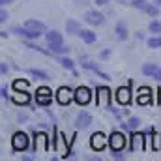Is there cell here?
Segmentation results:
<instances>
[{
  "instance_id": "cell-26",
  "label": "cell",
  "mask_w": 161,
  "mask_h": 161,
  "mask_svg": "<svg viewBox=\"0 0 161 161\" xmlns=\"http://www.w3.org/2000/svg\"><path fill=\"white\" fill-rule=\"evenodd\" d=\"M28 75H32V77H36V79H40V80H47L49 79V73H47V71H43V69H36V68L28 69Z\"/></svg>"
},
{
  "instance_id": "cell-13",
  "label": "cell",
  "mask_w": 161,
  "mask_h": 161,
  "mask_svg": "<svg viewBox=\"0 0 161 161\" xmlns=\"http://www.w3.org/2000/svg\"><path fill=\"white\" fill-rule=\"evenodd\" d=\"M114 34H116V38H118L120 41H127V38H129V30H127V26H125L124 21H118V23H116Z\"/></svg>"
},
{
  "instance_id": "cell-11",
  "label": "cell",
  "mask_w": 161,
  "mask_h": 161,
  "mask_svg": "<svg viewBox=\"0 0 161 161\" xmlns=\"http://www.w3.org/2000/svg\"><path fill=\"white\" fill-rule=\"evenodd\" d=\"M131 152H139V150H144V135L141 133H133L131 135V146H129Z\"/></svg>"
},
{
  "instance_id": "cell-35",
  "label": "cell",
  "mask_w": 161,
  "mask_h": 161,
  "mask_svg": "<svg viewBox=\"0 0 161 161\" xmlns=\"http://www.w3.org/2000/svg\"><path fill=\"white\" fill-rule=\"evenodd\" d=\"M154 79H156V80H159V82H161V68L158 69V73L154 75Z\"/></svg>"
},
{
  "instance_id": "cell-29",
  "label": "cell",
  "mask_w": 161,
  "mask_h": 161,
  "mask_svg": "<svg viewBox=\"0 0 161 161\" xmlns=\"http://www.w3.org/2000/svg\"><path fill=\"white\" fill-rule=\"evenodd\" d=\"M146 43H148V47H150V49H161V34H159V36L150 38Z\"/></svg>"
},
{
  "instance_id": "cell-23",
  "label": "cell",
  "mask_w": 161,
  "mask_h": 161,
  "mask_svg": "<svg viewBox=\"0 0 161 161\" xmlns=\"http://www.w3.org/2000/svg\"><path fill=\"white\" fill-rule=\"evenodd\" d=\"M158 69H159L158 64H144V66H142V75H146V77H154V75L158 73Z\"/></svg>"
},
{
  "instance_id": "cell-27",
  "label": "cell",
  "mask_w": 161,
  "mask_h": 161,
  "mask_svg": "<svg viewBox=\"0 0 161 161\" xmlns=\"http://www.w3.org/2000/svg\"><path fill=\"white\" fill-rule=\"evenodd\" d=\"M60 64H62V68H66V69H69V71H75V62L71 60V58H60Z\"/></svg>"
},
{
  "instance_id": "cell-33",
  "label": "cell",
  "mask_w": 161,
  "mask_h": 161,
  "mask_svg": "<svg viewBox=\"0 0 161 161\" xmlns=\"http://www.w3.org/2000/svg\"><path fill=\"white\" fill-rule=\"evenodd\" d=\"M0 92H2V99H8V97H9V94H8V88H6V86H2V90H0Z\"/></svg>"
},
{
  "instance_id": "cell-9",
  "label": "cell",
  "mask_w": 161,
  "mask_h": 161,
  "mask_svg": "<svg viewBox=\"0 0 161 161\" xmlns=\"http://www.w3.org/2000/svg\"><path fill=\"white\" fill-rule=\"evenodd\" d=\"M90 124H92V114L88 111H80L77 114V118H75V127L77 129H86Z\"/></svg>"
},
{
  "instance_id": "cell-24",
  "label": "cell",
  "mask_w": 161,
  "mask_h": 161,
  "mask_svg": "<svg viewBox=\"0 0 161 161\" xmlns=\"http://www.w3.org/2000/svg\"><path fill=\"white\" fill-rule=\"evenodd\" d=\"M159 8H161V6H158L156 2H154V4H148V6H146V9H144V13H146V15H150L152 19H156V17H159Z\"/></svg>"
},
{
  "instance_id": "cell-34",
  "label": "cell",
  "mask_w": 161,
  "mask_h": 161,
  "mask_svg": "<svg viewBox=\"0 0 161 161\" xmlns=\"http://www.w3.org/2000/svg\"><path fill=\"white\" fill-rule=\"evenodd\" d=\"M113 158L114 159H125V156H122L120 152H113Z\"/></svg>"
},
{
  "instance_id": "cell-8",
  "label": "cell",
  "mask_w": 161,
  "mask_h": 161,
  "mask_svg": "<svg viewBox=\"0 0 161 161\" xmlns=\"http://www.w3.org/2000/svg\"><path fill=\"white\" fill-rule=\"evenodd\" d=\"M84 23H88L90 26H101L105 23V15L97 9H88L84 13Z\"/></svg>"
},
{
  "instance_id": "cell-2",
  "label": "cell",
  "mask_w": 161,
  "mask_h": 161,
  "mask_svg": "<svg viewBox=\"0 0 161 161\" xmlns=\"http://www.w3.org/2000/svg\"><path fill=\"white\" fill-rule=\"evenodd\" d=\"M125 144H127V139H125V135L122 131H113L109 135V148H111V152H122L125 148Z\"/></svg>"
},
{
  "instance_id": "cell-1",
  "label": "cell",
  "mask_w": 161,
  "mask_h": 161,
  "mask_svg": "<svg viewBox=\"0 0 161 161\" xmlns=\"http://www.w3.org/2000/svg\"><path fill=\"white\" fill-rule=\"evenodd\" d=\"M28 146H30V139H28V135L25 131L13 133V137H11V148H13V152H25Z\"/></svg>"
},
{
  "instance_id": "cell-21",
  "label": "cell",
  "mask_w": 161,
  "mask_h": 161,
  "mask_svg": "<svg viewBox=\"0 0 161 161\" xmlns=\"http://www.w3.org/2000/svg\"><path fill=\"white\" fill-rule=\"evenodd\" d=\"M139 127H141V120L137 116H131L125 120V124H122V129H127V131H137Z\"/></svg>"
},
{
  "instance_id": "cell-15",
  "label": "cell",
  "mask_w": 161,
  "mask_h": 161,
  "mask_svg": "<svg viewBox=\"0 0 161 161\" xmlns=\"http://www.w3.org/2000/svg\"><path fill=\"white\" fill-rule=\"evenodd\" d=\"M80 66H82L84 69H88V71H94V73H96V75H99L101 79L109 80V75H107V73H103V71H101V69H99V68H97V66H96L94 62H88V60H82V64H80Z\"/></svg>"
},
{
  "instance_id": "cell-3",
  "label": "cell",
  "mask_w": 161,
  "mask_h": 161,
  "mask_svg": "<svg viewBox=\"0 0 161 161\" xmlns=\"http://www.w3.org/2000/svg\"><path fill=\"white\" fill-rule=\"evenodd\" d=\"M111 101H113V92L107 88V86H97L96 88V103L99 107H111Z\"/></svg>"
},
{
  "instance_id": "cell-19",
  "label": "cell",
  "mask_w": 161,
  "mask_h": 161,
  "mask_svg": "<svg viewBox=\"0 0 161 161\" xmlns=\"http://www.w3.org/2000/svg\"><path fill=\"white\" fill-rule=\"evenodd\" d=\"M129 99H131L129 90H127L125 86H120V88L116 90V101H118L120 105H127V103H129Z\"/></svg>"
},
{
  "instance_id": "cell-4",
  "label": "cell",
  "mask_w": 161,
  "mask_h": 161,
  "mask_svg": "<svg viewBox=\"0 0 161 161\" xmlns=\"http://www.w3.org/2000/svg\"><path fill=\"white\" fill-rule=\"evenodd\" d=\"M105 146H109V137H105V133H101V131L92 133V137H90V148L94 152H101Z\"/></svg>"
},
{
  "instance_id": "cell-38",
  "label": "cell",
  "mask_w": 161,
  "mask_h": 161,
  "mask_svg": "<svg viewBox=\"0 0 161 161\" xmlns=\"http://www.w3.org/2000/svg\"><path fill=\"white\" fill-rule=\"evenodd\" d=\"M109 54H111V51H103V53H101V56H103V58H107Z\"/></svg>"
},
{
  "instance_id": "cell-31",
  "label": "cell",
  "mask_w": 161,
  "mask_h": 161,
  "mask_svg": "<svg viewBox=\"0 0 161 161\" xmlns=\"http://www.w3.org/2000/svg\"><path fill=\"white\" fill-rule=\"evenodd\" d=\"M0 73H2V75H8V73H9V66H8L6 62H0Z\"/></svg>"
},
{
  "instance_id": "cell-39",
  "label": "cell",
  "mask_w": 161,
  "mask_h": 161,
  "mask_svg": "<svg viewBox=\"0 0 161 161\" xmlns=\"http://www.w3.org/2000/svg\"><path fill=\"white\" fill-rule=\"evenodd\" d=\"M34 158H30V156H23V161H32Z\"/></svg>"
},
{
  "instance_id": "cell-22",
  "label": "cell",
  "mask_w": 161,
  "mask_h": 161,
  "mask_svg": "<svg viewBox=\"0 0 161 161\" xmlns=\"http://www.w3.org/2000/svg\"><path fill=\"white\" fill-rule=\"evenodd\" d=\"M47 45H49V49H51L53 54H66L69 51L64 43H47Z\"/></svg>"
},
{
  "instance_id": "cell-25",
  "label": "cell",
  "mask_w": 161,
  "mask_h": 161,
  "mask_svg": "<svg viewBox=\"0 0 161 161\" xmlns=\"http://www.w3.org/2000/svg\"><path fill=\"white\" fill-rule=\"evenodd\" d=\"M148 30H150V34H154V36H159L161 34V21H158V17H156L154 21H150Z\"/></svg>"
},
{
  "instance_id": "cell-32",
  "label": "cell",
  "mask_w": 161,
  "mask_h": 161,
  "mask_svg": "<svg viewBox=\"0 0 161 161\" xmlns=\"http://www.w3.org/2000/svg\"><path fill=\"white\" fill-rule=\"evenodd\" d=\"M111 0H94V4L97 6V8H103V6H107Z\"/></svg>"
},
{
  "instance_id": "cell-6",
  "label": "cell",
  "mask_w": 161,
  "mask_h": 161,
  "mask_svg": "<svg viewBox=\"0 0 161 161\" xmlns=\"http://www.w3.org/2000/svg\"><path fill=\"white\" fill-rule=\"evenodd\" d=\"M36 103L41 107H47L53 103V90L47 88V86H40L38 92H36Z\"/></svg>"
},
{
  "instance_id": "cell-12",
  "label": "cell",
  "mask_w": 161,
  "mask_h": 161,
  "mask_svg": "<svg viewBox=\"0 0 161 161\" xmlns=\"http://www.w3.org/2000/svg\"><path fill=\"white\" fill-rule=\"evenodd\" d=\"M80 30H82V26H80V23L77 19H68L66 21V32H68V36H79Z\"/></svg>"
},
{
  "instance_id": "cell-37",
  "label": "cell",
  "mask_w": 161,
  "mask_h": 161,
  "mask_svg": "<svg viewBox=\"0 0 161 161\" xmlns=\"http://www.w3.org/2000/svg\"><path fill=\"white\" fill-rule=\"evenodd\" d=\"M0 38H2V40H6V38H8V32H6V30H2V32H0Z\"/></svg>"
},
{
  "instance_id": "cell-17",
  "label": "cell",
  "mask_w": 161,
  "mask_h": 161,
  "mask_svg": "<svg viewBox=\"0 0 161 161\" xmlns=\"http://www.w3.org/2000/svg\"><path fill=\"white\" fill-rule=\"evenodd\" d=\"M79 38L84 43H88V45H92V43H96V40H97V34L94 32V30H88V28H82L79 34Z\"/></svg>"
},
{
  "instance_id": "cell-18",
  "label": "cell",
  "mask_w": 161,
  "mask_h": 161,
  "mask_svg": "<svg viewBox=\"0 0 161 161\" xmlns=\"http://www.w3.org/2000/svg\"><path fill=\"white\" fill-rule=\"evenodd\" d=\"M45 40L47 43H64V34H60L58 30H47Z\"/></svg>"
},
{
  "instance_id": "cell-5",
  "label": "cell",
  "mask_w": 161,
  "mask_h": 161,
  "mask_svg": "<svg viewBox=\"0 0 161 161\" xmlns=\"http://www.w3.org/2000/svg\"><path fill=\"white\" fill-rule=\"evenodd\" d=\"M54 97H56V101L60 105H69L71 101H75V90H69L68 86H60L56 90Z\"/></svg>"
},
{
  "instance_id": "cell-40",
  "label": "cell",
  "mask_w": 161,
  "mask_h": 161,
  "mask_svg": "<svg viewBox=\"0 0 161 161\" xmlns=\"http://www.w3.org/2000/svg\"><path fill=\"white\" fill-rule=\"evenodd\" d=\"M154 2H156V4H158V6H161V0H154Z\"/></svg>"
},
{
  "instance_id": "cell-20",
  "label": "cell",
  "mask_w": 161,
  "mask_h": 161,
  "mask_svg": "<svg viewBox=\"0 0 161 161\" xmlns=\"http://www.w3.org/2000/svg\"><path fill=\"white\" fill-rule=\"evenodd\" d=\"M137 103L139 105H150L152 103V94H150L148 88H141V92L137 96Z\"/></svg>"
},
{
  "instance_id": "cell-28",
  "label": "cell",
  "mask_w": 161,
  "mask_h": 161,
  "mask_svg": "<svg viewBox=\"0 0 161 161\" xmlns=\"http://www.w3.org/2000/svg\"><path fill=\"white\" fill-rule=\"evenodd\" d=\"M129 6L131 8H135V9H146V6H148V2L146 0H129Z\"/></svg>"
},
{
  "instance_id": "cell-14",
  "label": "cell",
  "mask_w": 161,
  "mask_h": 161,
  "mask_svg": "<svg viewBox=\"0 0 161 161\" xmlns=\"http://www.w3.org/2000/svg\"><path fill=\"white\" fill-rule=\"evenodd\" d=\"M11 99H13L15 105H26V103L30 101V94H28L26 90H23V92H17V90H15V94L11 96Z\"/></svg>"
},
{
  "instance_id": "cell-16",
  "label": "cell",
  "mask_w": 161,
  "mask_h": 161,
  "mask_svg": "<svg viewBox=\"0 0 161 161\" xmlns=\"http://www.w3.org/2000/svg\"><path fill=\"white\" fill-rule=\"evenodd\" d=\"M25 26L30 28V30H34V32H41V34L47 32V26H45L41 21H36V19H28V21L25 23Z\"/></svg>"
},
{
  "instance_id": "cell-7",
  "label": "cell",
  "mask_w": 161,
  "mask_h": 161,
  "mask_svg": "<svg viewBox=\"0 0 161 161\" xmlns=\"http://www.w3.org/2000/svg\"><path fill=\"white\" fill-rule=\"evenodd\" d=\"M92 101V92H90V88L88 86H77L75 88V103L80 105V107H84V105H88Z\"/></svg>"
},
{
  "instance_id": "cell-10",
  "label": "cell",
  "mask_w": 161,
  "mask_h": 161,
  "mask_svg": "<svg viewBox=\"0 0 161 161\" xmlns=\"http://www.w3.org/2000/svg\"><path fill=\"white\" fill-rule=\"evenodd\" d=\"M13 32H15L17 36H21V38H25V40H38L41 36V32H34V30H30V28H26V26H15Z\"/></svg>"
},
{
  "instance_id": "cell-30",
  "label": "cell",
  "mask_w": 161,
  "mask_h": 161,
  "mask_svg": "<svg viewBox=\"0 0 161 161\" xmlns=\"http://www.w3.org/2000/svg\"><path fill=\"white\" fill-rule=\"evenodd\" d=\"M8 19H9V13L6 11V6H2V9H0V23H2V25L8 23Z\"/></svg>"
},
{
  "instance_id": "cell-36",
  "label": "cell",
  "mask_w": 161,
  "mask_h": 161,
  "mask_svg": "<svg viewBox=\"0 0 161 161\" xmlns=\"http://www.w3.org/2000/svg\"><path fill=\"white\" fill-rule=\"evenodd\" d=\"M0 4L2 6H9V4H13V0H0Z\"/></svg>"
}]
</instances>
